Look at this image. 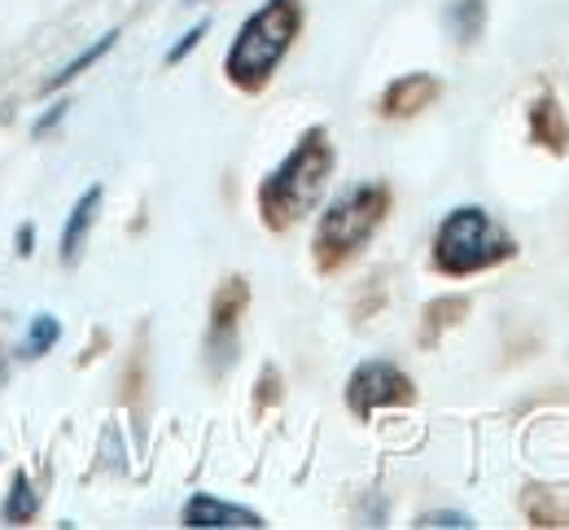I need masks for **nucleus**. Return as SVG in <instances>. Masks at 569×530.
<instances>
[{
    "label": "nucleus",
    "mask_w": 569,
    "mask_h": 530,
    "mask_svg": "<svg viewBox=\"0 0 569 530\" xmlns=\"http://www.w3.org/2000/svg\"><path fill=\"white\" fill-rule=\"evenodd\" d=\"M433 92H438V83H433L429 76L403 79V83H395V88L386 92V114H408V110H421Z\"/></svg>",
    "instance_id": "obj_8"
},
{
    "label": "nucleus",
    "mask_w": 569,
    "mask_h": 530,
    "mask_svg": "<svg viewBox=\"0 0 569 530\" xmlns=\"http://www.w3.org/2000/svg\"><path fill=\"white\" fill-rule=\"evenodd\" d=\"M381 216H386V189L381 184H359L351 193H342L325 211L320 232H316V259H320V268L347 263L359 246L372 237V228L381 224Z\"/></svg>",
    "instance_id": "obj_4"
},
{
    "label": "nucleus",
    "mask_w": 569,
    "mask_h": 530,
    "mask_svg": "<svg viewBox=\"0 0 569 530\" xmlns=\"http://www.w3.org/2000/svg\"><path fill=\"white\" fill-rule=\"evenodd\" d=\"M202 36H207V22H198V27H193V31H184V40H180V44H176V49H171V53H167V62H180V58H184V53H193V49H198V44H202Z\"/></svg>",
    "instance_id": "obj_13"
},
{
    "label": "nucleus",
    "mask_w": 569,
    "mask_h": 530,
    "mask_svg": "<svg viewBox=\"0 0 569 530\" xmlns=\"http://www.w3.org/2000/svg\"><path fill=\"white\" fill-rule=\"evenodd\" d=\"M512 254V241L491 224V216L487 211H478V207H460V211H451L442 228H438V237H433V263H438V272H447V277H469V272H482V268H491L499 259H508Z\"/></svg>",
    "instance_id": "obj_3"
},
{
    "label": "nucleus",
    "mask_w": 569,
    "mask_h": 530,
    "mask_svg": "<svg viewBox=\"0 0 569 530\" xmlns=\"http://www.w3.org/2000/svg\"><path fill=\"white\" fill-rule=\"evenodd\" d=\"M97 207H101V184H92V189L71 207V220H67V228H62V259H67V263L79 259L83 237H88V228H92V220H97Z\"/></svg>",
    "instance_id": "obj_7"
},
{
    "label": "nucleus",
    "mask_w": 569,
    "mask_h": 530,
    "mask_svg": "<svg viewBox=\"0 0 569 530\" xmlns=\"http://www.w3.org/2000/svg\"><path fill=\"white\" fill-rule=\"evenodd\" d=\"M298 22H302L298 0H268L259 13H250L246 27H241V36L228 49V79L241 83V88H250V92L263 88L268 76L277 71V62L284 58Z\"/></svg>",
    "instance_id": "obj_2"
},
{
    "label": "nucleus",
    "mask_w": 569,
    "mask_h": 530,
    "mask_svg": "<svg viewBox=\"0 0 569 530\" xmlns=\"http://www.w3.org/2000/svg\"><path fill=\"white\" fill-rule=\"evenodd\" d=\"M421 527H473L465 513H429V518H421Z\"/></svg>",
    "instance_id": "obj_14"
},
{
    "label": "nucleus",
    "mask_w": 569,
    "mask_h": 530,
    "mask_svg": "<svg viewBox=\"0 0 569 530\" xmlns=\"http://www.w3.org/2000/svg\"><path fill=\"white\" fill-rule=\"evenodd\" d=\"M31 237H36V228L22 224V232H18V250H22V254H31Z\"/></svg>",
    "instance_id": "obj_16"
},
{
    "label": "nucleus",
    "mask_w": 569,
    "mask_h": 530,
    "mask_svg": "<svg viewBox=\"0 0 569 530\" xmlns=\"http://www.w3.org/2000/svg\"><path fill=\"white\" fill-rule=\"evenodd\" d=\"M114 40H119V31H106V36H101V40H97V44H92V49H88V53H79V58H74L71 67H62V71H58V76H53V88H67V83H71V79H79V76H83V71H88V67H92V62H97V58H106V53H110V49H114Z\"/></svg>",
    "instance_id": "obj_11"
},
{
    "label": "nucleus",
    "mask_w": 569,
    "mask_h": 530,
    "mask_svg": "<svg viewBox=\"0 0 569 530\" xmlns=\"http://www.w3.org/2000/svg\"><path fill=\"white\" fill-rule=\"evenodd\" d=\"M329 171H333V150H329L325 132H307L298 141V150L289 153L259 189L263 220L272 228H289L293 220H302L320 202V193L329 184Z\"/></svg>",
    "instance_id": "obj_1"
},
{
    "label": "nucleus",
    "mask_w": 569,
    "mask_h": 530,
    "mask_svg": "<svg viewBox=\"0 0 569 530\" xmlns=\"http://www.w3.org/2000/svg\"><path fill=\"white\" fill-rule=\"evenodd\" d=\"M184 527L198 530H223V527H263V518L254 509H241V504H223L214 496H193L184 504Z\"/></svg>",
    "instance_id": "obj_6"
},
{
    "label": "nucleus",
    "mask_w": 569,
    "mask_h": 530,
    "mask_svg": "<svg viewBox=\"0 0 569 530\" xmlns=\"http://www.w3.org/2000/svg\"><path fill=\"white\" fill-rule=\"evenodd\" d=\"M62 114H67V101H58V106H53V110H44V114H40V119H36V137H44V132H49V128H53V123H58V119H62Z\"/></svg>",
    "instance_id": "obj_15"
},
{
    "label": "nucleus",
    "mask_w": 569,
    "mask_h": 530,
    "mask_svg": "<svg viewBox=\"0 0 569 530\" xmlns=\"http://www.w3.org/2000/svg\"><path fill=\"white\" fill-rule=\"evenodd\" d=\"M451 27H456L460 40H473L478 27H482V0H460V4L451 9Z\"/></svg>",
    "instance_id": "obj_12"
},
{
    "label": "nucleus",
    "mask_w": 569,
    "mask_h": 530,
    "mask_svg": "<svg viewBox=\"0 0 569 530\" xmlns=\"http://www.w3.org/2000/svg\"><path fill=\"white\" fill-rule=\"evenodd\" d=\"M62 338V324H58V316H49V311H40L36 320H31V329H27V342H22V356L27 360H40L53 342Z\"/></svg>",
    "instance_id": "obj_10"
},
{
    "label": "nucleus",
    "mask_w": 569,
    "mask_h": 530,
    "mask_svg": "<svg viewBox=\"0 0 569 530\" xmlns=\"http://www.w3.org/2000/svg\"><path fill=\"white\" fill-rule=\"evenodd\" d=\"M412 381L403 378L395 364H381V360H368L359 364L351 386H347V403L356 408L359 417L377 412V408H395V403H412Z\"/></svg>",
    "instance_id": "obj_5"
},
{
    "label": "nucleus",
    "mask_w": 569,
    "mask_h": 530,
    "mask_svg": "<svg viewBox=\"0 0 569 530\" xmlns=\"http://www.w3.org/2000/svg\"><path fill=\"white\" fill-rule=\"evenodd\" d=\"M36 513H40V496H36V491H31V482L18 473V478H13V487H9V496H4V504H0V518L18 527V522H31Z\"/></svg>",
    "instance_id": "obj_9"
}]
</instances>
